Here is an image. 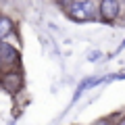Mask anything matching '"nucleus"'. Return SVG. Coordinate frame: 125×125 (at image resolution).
Here are the masks:
<instances>
[{
    "label": "nucleus",
    "mask_w": 125,
    "mask_h": 125,
    "mask_svg": "<svg viewBox=\"0 0 125 125\" xmlns=\"http://www.w3.org/2000/svg\"><path fill=\"white\" fill-rule=\"evenodd\" d=\"M62 6L67 9V17L73 21H90L94 17V9H96L94 2H67Z\"/></svg>",
    "instance_id": "nucleus-1"
},
{
    "label": "nucleus",
    "mask_w": 125,
    "mask_h": 125,
    "mask_svg": "<svg viewBox=\"0 0 125 125\" xmlns=\"http://www.w3.org/2000/svg\"><path fill=\"white\" fill-rule=\"evenodd\" d=\"M19 52L17 48L13 46L4 44V42H0V65H6V67H17L19 65Z\"/></svg>",
    "instance_id": "nucleus-2"
},
{
    "label": "nucleus",
    "mask_w": 125,
    "mask_h": 125,
    "mask_svg": "<svg viewBox=\"0 0 125 125\" xmlns=\"http://www.w3.org/2000/svg\"><path fill=\"white\" fill-rule=\"evenodd\" d=\"M0 81H2V88H4L6 92H10V94H17L19 90L23 88V77H21V73H17V71L4 73V77Z\"/></svg>",
    "instance_id": "nucleus-3"
},
{
    "label": "nucleus",
    "mask_w": 125,
    "mask_h": 125,
    "mask_svg": "<svg viewBox=\"0 0 125 125\" xmlns=\"http://www.w3.org/2000/svg\"><path fill=\"white\" fill-rule=\"evenodd\" d=\"M100 9V17H102V21H115L117 15H119V2H115V0H102L98 4Z\"/></svg>",
    "instance_id": "nucleus-4"
},
{
    "label": "nucleus",
    "mask_w": 125,
    "mask_h": 125,
    "mask_svg": "<svg viewBox=\"0 0 125 125\" xmlns=\"http://www.w3.org/2000/svg\"><path fill=\"white\" fill-rule=\"evenodd\" d=\"M10 31H13V21L9 17H2L0 15V38H6Z\"/></svg>",
    "instance_id": "nucleus-5"
},
{
    "label": "nucleus",
    "mask_w": 125,
    "mask_h": 125,
    "mask_svg": "<svg viewBox=\"0 0 125 125\" xmlns=\"http://www.w3.org/2000/svg\"><path fill=\"white\" fill-rule=\"evenodd\" d=\"M94 125H108V121H96Z\"/></svg>",
    "instance_id": "nucleus-6"
},
{
    "label": "nucleus",
    "mask_w": 125,
    "mask_h": 125,
    "mask_svg": "<svg viewBox=\"0 0 125 125\" xmlns=\"http://www.w3.org/2000/svg\"><path fill=\"white\" fill-rule=\"evenodd\" d=\"M119 125H125V121H123V123H119Z\"/></svg>",
    "instance_id": "nucleus-7"
}]
</instances>
